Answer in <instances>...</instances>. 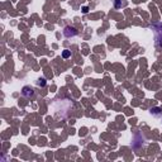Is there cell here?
I'll return each mask as SVG.
<instances>
[{"label":"cell","instance_id":"1","mask_svg":"<svg viewBox=\"0 0 162 162\" xmlns=\"http://www.w3.org/2000/svg\"><path fill=\"white\" fill-rule=\"evenodd\" d=\"M152 29L153 34H155V44L157 48H162V23L156 22L152 23Z\"/></svg>","mask_w":162,"mask_h":162},{"label":"cell","instance_id":"2","mask_svg":"<svg viewBox=\"0 0 162 162\" xmlns=\"http://www.w3.org/2000/svg\"><path fill=\"white\" fill-rule=\"evenodd\" d=\"M77 29L74 28V27H71V25H67V27L63 28V31H62V34L65 36L66 38H74L77 36Z\"/></svg>","mask_w":162,"mask_h":162},{"label":"cell","instance_id":"3","mask_svg":"<svg viewBox=\"0 0 162 162\" xmlns=\"http://www.w3.org/2000/svg\"><path fill=\"white\" fill-rule=\"evenodd\" d=\"M34 95V89L31 86H24L22 89V96L27 97V99H31V97Z\"/></svg>","mask_w":162,"mask_h":162},{"label":"cell","instance_id":"4","mask_svg":"<svg viewBox=\"0 0 162 162\" xmlns=\"http://www.w3.org/2000/svg\"><path fill=\"white\" fill-rule=\"evenodd\" d=\"M158 112H160L158 108H153V109H151V114H152L153 117H160L161 113H158Z\"/></svg>","mask_w":162,"mask_h":162},{"label":"cell","instance_id":"5","mask_svg":"<svg viewBox=\"0 0 162 162\" xmlns=\"http://www.w3.org/2000/svg\"><path fill=\"white\" fill-rule=\"evenodd\" d=\"M70 56H71V51L65 49V51L62 52V57H63V58H69Z\"/></svg>","mask_w":162,"mask_h":162},{"label":"cell","instance_id":"6","mask_svg":"<svg viewBox=\"0 0 162 162\" xmlns=\"http://www.w3.org/2000/svg\"><path fill=\"white\" fill-rule=\"evenodd\" d=\"M37 84L39 85V86H42V87H43L44 85H46V79H39V80L37 81Z\"/></svg>","mask_w":162,"mask_h":162}]
</instances>
